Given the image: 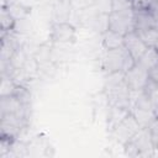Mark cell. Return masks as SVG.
Wrapping results in <instances>:
<instances>
[{"instance_id":"obj_16","label":"cell","mask_w":158,"mask_h":158,"mask_svg":"<svg viewBox=\"0 0 158 158\" xmlns=\"http://www.w3.org/2000/svg\"><path fill=\"white\" fill-rule=\"evenodd\" d=\"M95 7L100 14H110L112 11V4L111 0H96Z\"/></svg>"},{"instance_id":"obj_7","label":"cell","mask_w":158,"mask_h":158,"mask_svg":"<svg viewBox=\"0 0 158 158\" xmlns=\"http://www.w3.org/2000/svg\"><path fill=\"white\" fill-rule=\"evenodd\" d=\"M123 47L127 49V52L131 54V57L135 59V62L138 60V58L144 53V51L148 48L147 44L143 42L141 36L137 33V31H132L127 35H125L123 38Z\"/></svg>"},{"instance_id":"obj_17","label":"cell","mask_w":158,"mask_h":158,"mask_svg":"<svg viewBox=\"0 0 158 158\" xmlns=\"http://www.w3.org/2000/svg\"><path fill=\"white\" fill-rule=\"evenodd\" d=\"M95 2L96 0H72V7L73 10H84L94 6Z\"/></svg>"},{"instance_id":"obj_18","label":"cell","mask_w":158,"mask_h":158,"mask_svg":"<svg viewBox=\"0 0 158 158\" xmlns=\"http://www.w3.org/2000/svg\"><path fill=\"white\" fill-rule=\"evenodd\" d=\"M112 11L132 9V0H111Z\"/></svg>"},{"instance_id":"obj_4","label":"cell","mask_w":158,"mask_h":158,"mask_svg":"<svg viewBox=\"0 0 158 158\" xmlns=\"http://www.w3.org/2000/svg\"><path fill=\"white\" fill-rule=\"evenodd\" d=\"M139 130H141V125L138 123L133 114L130 112L114 130L109 132V135L115 143L123 147V144H126Z\"/></svg>"},{"instance_id":"obj_11","label":"cell","mask_w":158,"mask_h":158,"mask_svg":"<svg viewBox=\"0 0 158 158\" xmlns=\"http://www.w3.org/2000/svg\"><path fill=\"white\" fill-rule=\"evenodd\" d=\"M136 63L138 65H141L142 68L147 69L148 72L152 70L153 68L158 67V49L153 48V47H148Z\"/></svg>"},{"instance_id":"obj_19","label":"cell","mask_w":158,"mask_h":158,"mask_svg":"<svg viewBox=\"0 0 158 158\" xmlns=\"http://www.w3.org/2000/svg\"><path fill=\"white\" fill-rule=\"evenodd\" d=\"M154 0H132V9L135 11L148 10Z\"/></svg>"},{"instance_id":"obj_20","label":"cell","mask_w":158,"mask_h":158,"mask_svg":"<svg viewBox=\"0 0 158 158\" xmlns=\"http://www.w3.org/2000/svg\"><path fill=\"white\" fill-rule=\"evenodd\" d=\"M149 130H151V133H152L154 147H158V118L149 126Z\"/></svg>"},{"instance_id":"obj_2","label":"cell","mask_w":158,"mask_h":158,"mask_svg":"<svg viewBox=\"0 0 158 158\" xmlns=\"http://www.w3.org/2000/svg\"><path fill=\"white\" fill-rule=\"evenodd\" d=\"M154 143L149 127H141V130L123 144V151L130 157H152Z\"/></svg>"},{"instance_id":"obj_3","label":"cell","mask_w":158,"mask_h":158,"mask_svg":"<svg viewBox=\"0 0 158 158\" xmlns=\"http://www.w3.org/2000/svg\"><path fill=\"white\" fill-rule=\"evenodd\" d=\"M109 30L118 32L123 36L132 31H136L135 10L127 9V10L111 11L109 14Z\"/></svg>"},{"instance_id":"obj_23","label":"cell","mask_w":158,"mask_h":158,"mask_svg":"<svg viewBox=\"0 0 158 158\" xmlns=\"http://www.w3.org/2000/svg\"><path fill=\"white\" fill-rule=\"evenodd\" d=\"M157 1H158V0H157Z\"/></svg>"},{"instance_id":"obj_15","label":"cell","mask_w":158,"mask_h":158,"mask_svg":"<svg viewBox=\"0 0 158 158\" xmlns=\"http://www.w3.org/2000/svg\"><path fill=\"white\" fill-rule=\"evenodd\" d=\"M143 93L148 98V100L151 101L153 109L154 110L158 109V83L149 78L148 83L146 84V86L143 89Z\"/></svg>"},{"instance_id":"obj_1","label":"cell","mask_w":158,"mask_h":158,"mask_svg":"<svg viewBox=\"0 0 158 158\" xmlns=\"http://www.w3.org/2000/svg\"><path fill=\"white\" fill-rule=\"evenodd\" d=\"M135 64H136L135 59L131 57V54L127 52V49L123 46L116 49L104 51L100 58V67L105 74H111L117 72L125 73Z\"/></svg>"},{"instance_id":"obj_8","label":"cell","mask_w":158,"mask_h":158,"mask_svg":"<svg viewBox=\"0 0 158 158\" xmlns=\"http://www.w3.org/2000/svg\"><path fill=\"white\" fill-rule=\"evenodd\" d=\"M1 6H6L10 15L15 19L16 22L26 20L31 14V9L19 1H10V0H1Z\"/></svg>"},{"instance_id":"obj_5","label":"cell","mask_w":158,"mask_h":158,"mask_svg":"<svg viewBox=\"0 0 158 158\" xmlns=\"http://www.w3.org/2000/svg\"><path fill=\"white\" fill-rule=\"evenodd\" d=\"M77 37V28L69 21H56L51 28V40L54 43H73Z\"/></svg>"},{"instance_id":"obj_9","label":"cell","mask_w":158,"mask_h":158,"mask_svg":"<svg viewBox=\"0 0 158 158\" xmlns=\"http://www.w3.org/2000/svg\"><path fill=\"white\" fill-rule=\"evenodd\" d=\"M123 38H125L123 35L115 32L112 30H107L101 35V46L104 51L116 49L123 46Z\"/></svg>"},{"instance_id":"obj_22","label":"cell","mask_w":158,"mask_h":158,"mask_svg":"<svg viewBox=\"0 0 158 158\" xmlns=\"http://www.w3.org/2000/svg\"><path fill=\"white\" fill-rule=\"evenodd\" d=\"M156 117L158 118V109H156Z\"/></svg>"},{"instance_id":"obj_6","label":"cell","mask_w":158,"mask_h":158,"mask_svg":"<svg viewBox=\"0 0 158 158\" xmlns=\"http://www.w3.org/2000/svg\"><path fill=\"white\" fill-rule=\"evenodd\" d=\"M149 80V72L137 63L125 72V83L131 91L143 90Z\"/></svg>"},{"instance_id":"obj_21","label":"cell","mask_w":158,"mask_h":158,"mask_svg":"<svg viewBox=\"0 0 158 158\" xmlns=\"http://www.w3.org/2000/svg\"><path fill=\"white\" fill-rule=\"evenodd\" d=\"M149 78L158 83V67H156L152 70H149Z\"/></svg>"},{"instance_id":"obj_13","label":"cell","mask_w":158,"mask_h":158,"mask_svg":"<svg viewBox=\"0 0 158 158\" xmlns=\"http://www.w3.org/2000/svg\"><path fill=\"white\" fill-rule=\"evenodd\" d=\"M15 26H16V21H15V19L10 15V12L7 11L6 6H1V11H0V27H1V35L12 32L14 28H15Z\"/></svg>"},{"instance_id":"obj_12","label":"cell","mask_w":158,"mask_h":158,"mask_svg":"<svg viewBox=\"0 0 158 158\" xmlns=\"http://www.w3.org/2000/svg\"><path fill=\"white\" fill-rule=\"evenodd\" d=\"M20 84H17L14 78L7 73H1V84H0V98L4 96H11L15 95L17 88Z\"/></svg>"},{"instance_id":"obj_14","label":"cell","mask_w":158,"mask_h":158,"mask_svg":"<svg viewBox=\"0 0 158 158\" xmlns=\"http://www.w3.org/2000/svg\"><path fill=\"white\" fill-rule=\"evenodd\" d=\"M137 33L141 36L147 47H153L158 49V27H151L146 30H139Z\"/></svg>"},{"instance_id":"obj_10","label":"cell","mask_w":158,"mask_h":158,"mask_svg":"<svg viewBox=\"0 0 158 158\" xmlns=\"http://www.w3.org/2000/svg\"><path fill=\"white\" fill-rule=\"evenodd\" d=\"M130 112H131V110L125 109V107L109 106V110H107V120H106L107 131L110 132L111 130H114Z\"/></svg>"}]
</instances>
